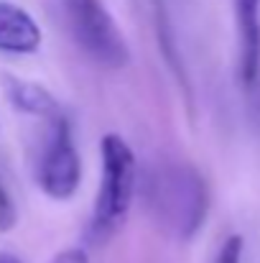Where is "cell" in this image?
<instances>
[{"instance_id": "cell-4", "label": "cell", "mask_w": 260, "mask_h": 263, "mask_svg": "<svg viewBox=\"0 0 260 263\" xmlns=\"http://www.w3.org/2000/svg\"><path fill=\"white\" fill-rule=\"evenodd\" d=\"M38 186L46 197L64 202L72 199L82 181V159L77 154V143L72 136V125L64 112L49 120V136L38 156L36 166Z\"/></svg>"}, {"instance_id": "cell-6", "label": "cell", "mask_w": 260, "mask_h": 263, "mask_svg": "<svg viewBox=\"0 0 260 263\" xmlns=\"http://www.w3.org/2000/svg\"><path fill=\"white\" fill-rule=\"evenodd\" d=\"M41 41H44V33L36 18L26 8L10 0H0V51L3 54H33L38 51Z\"/></svg>"}, {"instance_id": "cell-7", "label": "cell", "mask_w": 260, "mask_h": 263, "mask_svg": "<svg viewBox=\"0 0 260 263\" xmlns=\"http://www.w3.org/2000/svg\"><path fill=\"white\" fill-rule=\"evenodd\" d=\"M5 95L18 112L41 118L46 123L62 115L56 97L36 82H28V80H21V77H5Z\"/></svg>"}, {"instance_id": "cell-5", "label": "cell", "mask_w": 260, "mask_h": 263, "mask_svg": "<svg viewBox=\"0 0 260 263\" xmlns=\"http://www.w3.org/2000/svg\"><path fill=\"white\" fill-rule=\"evenodd\" d=\"M237 28V80L248 89L260 77V0H232Z\"/></svg>"}, {"instance_id": "cell-11", "label": "cell", "mask_w": 260, "mask_h": 263, "mask_svg": "<svg viewBox=\"0 0 260 263\" xmlns=\"http://www.w3.org/2000/svg\"><path fill=\"white\" fill-rule=\"evenodd\" d=\"M0 263H23V261L15 258V256H0Z\"/></svg>"}, {"instance_id": "cell-2", "label": "cell", "mask_w": 260, "mask_h": 263, "mask_svg": "<svg viewBox=\"0 0 260 263\" xmlns=\"http://www.w3.org/2000/svg\"><path fill=\"white\" fill-rule=\"evenodd\" d=\"M99 154H102V179H99V192L94 197L92 220L87 228V238L94 246H105L110 238H115L123 230L138 184L135 154L123 136L107 133L99 143Z\"/></svg>"}, {"instance_id": "cell-8", "label": "cell", "mask_w": 260, "mask_h": 263, "mask_svg": "<svg viewBox=\"0 0 260 263\" xmlns=\"http://www.w3.org/2000/svg\"><path fill=\"white\" fill-rule=\"evenodd\" d=\"M15 222H18V210H15L10 189L5 186V181L0 176V233H10L15 228Z\"/></svg>"}, {"instance_id": "cell-9", "label": "cell", "mask_w": 260, "mask_h": 263, "mask_svg": "<svg viewBox=\"0 0 260 263\" xmlns=\"http://www.w3.org/2000/svg\"><path fill=\"white\" fill-rule=\"evenodd\" d=\"M214 263H243V238L240 235H230L219 246Z\"/></svg>"}, {"instance_id": "cell-3", "label": "cell", "mask_w": 260, "mask_h": 263, "mask_svg": "<svg viewBox=\"0 0 260 263\" xmlns=\"http://www.w3.org/2000/svg\"><path fill=\"white\" fill-rule=\"evenodd\" d=\"M59 13L72 41L102 69H125L130 46L102 0H59Z\"/></svg>"}, {"instance_id": "cell-1", "label": "cell", "mask_w": 260, "mask_h": 263, "mask_svg": "<svg viewBox=\"0 0 260 263\" xmlns=\"http://www.w3.org/2000/svg\"><path fill=\"white\" fill-rule=\"evenodd\" d=\"M143 197L156 225L171 235L173 240H191L207 222L209 212V189L196 166L186 161H164L153 166L146 184Z\"/></svg>"}, {"instance_id": "cell-10", "label": "cell", "mask_w": 260, "mask_h": 263, "mask_svg": "<svg viewBox=\"0 0 260 263\" xmlns=\"http://www.w3.org/2000/svg\"><path fill=\"white\" fill-rule=\"evenodd\" d=\"M51 263H89V256L82 248H67V251L56 253Z\"/></svg>"}, {"instance_id": "cell-12", "label": "cell", "mask_w": 260, "mask_h": 263, "mask_svg": "<svg viewBox=\"0 0 260 263\" xmlns=\"http://www.w3.org/2000/svg\"><path fill=\"white\" fill-rule=\"evenodd\" d=\"M253 110H255V118H258V125H260V92H258V97H255V107Z\"/></svg>"}]
</instances>
